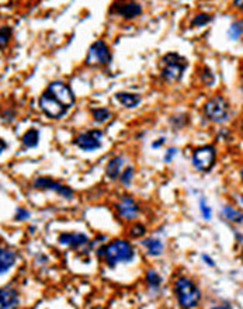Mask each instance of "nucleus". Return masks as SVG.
I'll return each mask as SVG.
<instances>
[{
	"label": "nucleus",
	"instance_id": "nucleus-1",
	"mask_svg": "<svg viewBox=\"0 0 243 309\" xmlns=\"http://www.w3.org/2000/svg\"><path fill=\"white\" fill-rule=\"evenodd\" d=\"M175 292L177 295V301L183 309H195L200 305L201 292L195 285L194 281L187 277H182L176 281Z\"/></svg>",
	"mask_w": 243,
	"mask_h": 309
},
{
	"label": "nucleus",
	"instance_id": "nucleus-2",
	"mask_svg": "<svg viewBox=\"0 0 243 309\" xmlns=\"http://www.w3.org/2000/svg\"><path fill=\"white\" fill-rule=\"evenodd\" d=\"M187 65V59L179 54L170 52L162 58V77L167 83H176L182 79Z\"/></svg>",
	"mask_w": 243,
	"mask_h": 309
},
{
	"label": "nucleus",
	"instance_id": "nucleus-3",
	"mask_svg": "<svg viewBox=\"0 0 243 309\" xmlns=\"http://www.w3.org/2000/svg\"><path fill=\"white\" fill-rule=\"evenodd\" d=\"M106 261L110 267H116L118 263H128L134 259V249L129 242L117 239L106 246Z\"/></svg>",
	"mask_w": 243,
	"mask_h": 309
},
{
	"label": "nucleus",
	"instance_id": "nucleus-4",
	"mask_svg": "<svg viewBox=\"0 0 243 309\" xmlns=\"http://www.w3.org/2000/svg\"><path fill=\"white\" fill-rule=\"evenodd\" d=\"M229 111H231V106H229L228 100L219 94L210 98L204 106L205 117L210 121L216 123V124L225 123L229 117Z\"/></svg>",
	"mask_w": 243,
	"mask_h": 309
},
{
	"label": "nucleus",
	"instance_id": "nucleus-5",
	"mask_svg": "<svg viewBox=\"0 0 243 309\" xmlns=\"http://www.w3.org/2000/svg\"><path fill=\"white\" fill-rule=\"evenodd\" d=\"M111 61V52L108 45L103 41L98 39L96 42H93L90 45L88 52V58H86V65L88 66H106Z\"/></svg>",
	"mask_w": 243,
	"mask_h": 309
},
{
	"label": "nucleus",
	"instance_id": "nucleus-6",
	"mask_svg": "<svg viewBox=\"0 0 243 309\" xmlns=\"http://www.w3.org/2000/svg\"><path fill=\"white\" fill-rule=\"evenodd\" d=\"M216 160V151L214 146L205 145L197 148L193 154V164L200 172H210Z\"/></svg>",
	"mask_w": 243,
	"mask_h": 309
},
{
	"label": "nucleus",
	"instance_id": "nucleus-7",
	"mask_svg": "<svg viewBox=\"0 0 243 309\" xmlns=\"http://www.w3.org/2000/svg\"><path fill=\"white\" fill-rule=\"evenodd\" d=\"M39 108L42 110V113L45 116L49 117V118H54V120L62 118L68 110L63 104H61L55 97L51 96L48 92H45L42 96L39 97Z\"/></svg>",
	"mask_w": 243,
	"mask_h": 309
},
{
	"label": "nucleus",
	"instance_id": "nucleus-8",
	"mask_svg": "<svg viewBox=\"0 0 243 309\" xmlns=\"http://www.w3.org/2000/svg\"><path fill=\"white\" fill-rule=\"evenodd\" d=\"M101 138H103V132L98 129H90L83 134L76 136V139L73 141L75 145L80 148L85 152H93L101 146Z\"/></svg>",
	"mask_w": 243,
	"mask_h": 309
},
{
	"label": "nucleus",
	"instance_id": "nucleus-9",
	"mask_svg": "<svg viewBox=\"0 0 243 309\" xmlns=\"http://www.w3.org/2000/svg\"><path fill=\"white\" fill-rule=\"evenodd\" d=\"M48 93L51 96H54L57 100H58L61 104L69 108L75 104L76 98H75V94L73 92L70 90V87L63 83V82H52L48 86Z\"/></svg>",
	"mask_w": 243,
	"mask_h": 309
},
{
	"label": "nucleus",
	"instance_id": "nucleus-10",
	"mask_svg": "<svg viewBox=\"0 0 243 309\" xmlns=\"http://www.w3.org/2000/svg\"><path fill=\"white\" fill-rule=\"evenodd\" d=\"M34 187L35 188H41V190H52L55 193H58L59 195L68 198V200H72L73 198V191L69 188L68 185H63V184L58 183L55 180H51L48 177H41V179H37L34 182Z\"/></svg>",
	"mask_w": 243,
	"mask_h": 309
},
{
	"label": "nucleus",
	"instance_id": "nucleus-11",
	"mask_svg": "<svg viewBox=\"0 0 243 309\" xmlns=\"http://www.w3.org/2000/svg\"><path fill=\"white\" fill-rule=\"evenodd\" d=\"M117 210L120 215L122 216V218H125V219H134L138 216V213H139V207H138V204L135 203V200L134 198H131V197H128V195H124L122 198H121V201L120 204L117 205Z\"/></svg>",
	"mask_w": 243,
	"mask_h": 309
},
{
	"label": "nucleus",
	"instance_id": "nucleus-12",
	"mask_svg": "<svg viewBox=\"0 0 243 309\" xmlns=\"http://www.w3.org/2000/svg\"><path fill=\"white\" fill-rule=\"evenodd\" d=\"M20 304L19 294L13 288H3L0 292V308L1 309H17Z\"/></svg>",
	"mask_w": 243,
	"mask_h": 309
},
{
	"label": "nucleus",
	"instance_id": "nucleus-13",
	"mask_svg": "<svg viewBox=\"0 0 243 309\" xmlns=\"http://www.w3.org/2000/svg\"><path fill=\"white\" fill-rule=\"evenodd\" d=\"M89 238L83 233H63L59 236L61 245H68L72 249H79L85 245H88Z\"/></svg>",
	"mask_w": 243,
	"mask_h": 309
},
{
	"label": "nucleus",
	"instance_id": "nucleus-14",
	"mask_svg": "<svg viewBox=\"0 0 243 309\" xmlns=\"http://www.w3.org/2000/svg\"><path fill=\"white\" fill-rule=\"evenodd\" d=\"M117 6V13L120 16H122L125 20H132L138 17L142 13V7L138 3H124V4H114Z\"/></svg>",
	"mask_w": 243,
	"mask_h": 309
},
{
	"label": "nucleus",
	"instance_id": "nucleus-15",
	"mask_svg": "<svg viewBox=\"0 0 243 309\" xmlns=\"http://www.w3.org/2000/svg\"><path fill=\"white\" fill-rule=\"evenodd\" d=\"M116 98L126 108H135L141 103V96L135 93H128V92H120L116 94Z\"/></svg>",
	"mask_w": 243,
	"mask_h": 309
},
{
	"label": "nucleus",
	"instance_id": "nucleus-16",
	"mask_svg": "<svg viewBox=\"0 0 243 309\" xmlns=\"http://www.w3.org/2000/svg\"><path fill=\"white\" fill-rule=\"evenodd\" d=\"M14 261H16V254L13 251L7 250V249H1V251H0V273L4 276L13 267Z\"/></svg>",
	"mask_w": 243,
	"mask_h": 309
},
{
	"label": "nucleus",
	"instance_id": "nucleus-17",
	"mask_svg": "<svg viewBox=\"0 0 243 309\" xmlns=\"http://www.w3.org/2000/svg\"><path fill=\"white\" fill-rule=\"evenodd\" d=\"M142 245L145 246L146 250H148V253L151 256H160L162 251H163V243L159 239H153V238L145 239V241L142 242Z\"/></svg>",
	"mask_w": 243,
	"mask_h": 309
},
{
	"label": "nucleus",
	"instance_id": "nucleus-18",
	"mask_svg": "<svg viewBox=\"0 0 243 309\" xmlns=\"http://www.w3.org/2000/svg\"><path fill=\"white\" fill-rule=\"evenodd\" d=\"M121 167H122V157H113L107 164V176L110 179L116 180L118 176H121Z\"/></svg>",
	"mask_w": 243,
	"mask_h": 309
},
{
	"label": "nucleus",
	"instance_id": "nucleus-19",
	"mask_svg": "<svg viewBox=\"0 0 243 309\" xmlns=\"http://www.w3.org/2000/svg\"><path fill=\"white\" fill-rule=\"evenodd\" d=\"M21 141H23L24 146H27V148H35L39 142V131L35 128H31L23 135Z\"/></svg>",
	"mask_w": 243,
	"mask_h": 309
},
{
	"label": "nucleus",
	"instance_id": "nucleus-20",
	"mask_svg": "<svg viewBox=\"0 0 243 309\" xmlns=\"http://www.w3.org/2000/svg\"><path fill=\"white\" fill-rule=\"evenodd\" d=\"M91 116H93V120L96 123L103 124V123H107L108 120L111 118V111L108 108H106V107H100V108L91 110Z\"/></svg>",
	"mask_w": 243,
	"mask_h": 309
},
{
	"label": "nucleus",
	"instance_id": "nucleus-21",
	"mask_svg": "<svg viewBox=\"0 0 243 309\" xmlns=\"http://www.w3.org/2000/svg\"><path fill=\"white\" fill-rule=\"evenodd\" d=\"M224 216L228 219V221H231V222H236V223H242L243 222V213L241 211H238V210H235L234 207H229V205H226L224 208Z\"/></svg>",
	"mask_w": 243,
	"mask_h": 309
},
{
	"label": "nucleus",
	"instance_id": "nucleus-22",
	"mask_svg": "<svg viewBox=\"0 0 243 309\" xmlns=\"http://www.w3.org/2000/svg\"><path fill=\"white\" fill-rule=\"evenodd\" d=\"M228 35H229V38L234 39V41L241 38L243 35V21L232 23L231 27H229V31H228Z\"/></svg>",
	"mask_w": 243,
	"mask_h": 309
},
{
	"label": "nucleus",
	"instance_id": "nucleus-23",
	"mask_svg": "<svg viewBox=\"0 0 243 309\" xmlns=\"http://www.w3.org/2000/svg\"><path fill=\"white\" fill-rule=\"evenodd\" d=\"M211 21H213V16H210L207 13H200L191 21V27H204Z\"/></svg>",
	"mask_w": 243,
	"mask_h": 309
},
{
	"label": "nucleus",
	"instance_id": "nucleus-24",
	"mask_svg": "<svg viewBox=\"0 0 243 309\" xmlns=\"http://www.w3.org/2000/svg\"><path fill=\"white\" fill-rule=\"evenodd\" d=\"M146 281H148V284H149V287H152V288H159V285H160V282H162V278H160V276L153 270H149L146 273Z\"/></svg>",
	"mask_w": 243,
	"mask_h": 309
},
{
	"label": "nucleus",
	"instance_id": "nucleus-25",
	"mask_svg": "<svg viewBox=\"0 0 243 309\" xmlns=\"http://www.w3.org/2000/svg\"><path fill=\"white\" fill-rule=\"evenodd\" d=\"M10 38H11V29L7 27V26H3L1 30H0V45H1V49H4L7 47Z\"/></svg>",
	"mask_w": 243,
	"mask_h": 309
},
{
	"label": "nucleus",
	"instance_id": "nucleus-26",
	"mask_svg": "<svg viewBox=\"0 0 243 309\" xmlns=\"http://www.w3.org/2000/svg\"><path fill=\"white\" fill-rule=\"evenodd\" d=\"M201 82L204 83L205 86H214L215 83V76L214 73L211 72V69L208 66H205L203 69V73H201Z\"/></svg>",
	"mask_w": 243,
	"mask_h": 309
},
{
	"label": "nucleus",
	"instance_id": "nucleus-27",
	"mask_svg": "<svg viewBox=\"0 0 243 309\" xmlns=\"http://www.w3.org/2000/svg\"><path fill=\"white\" fill-rule=\"evenodd\" d=\"M200 211H201V215H203V218H204L205 221H211V218H213V211H211L210 205L205 203L204 198L200 200Z\"/></svg>",
	"mask_w": 243,
	"mask_h": 309
},
{
	"label": "nucleus",
	"instance_id": "nucleus-28",
	"mask_svg": "<svg viewBox=\"0 0 243 309\" xmlns=\"http://www.w3.org/2000/svg\"><path fill=\"white\" fill-rule=\"evenodd\" d=\"M132 177H134V167H126L125 170H124V173L120 176V180H121L122 184L129 185L131 182H132Z\"/></svg>",
	"mask_w": 243,
	"mask_h": 309
},
{
	"label": "nucleus",
	"instance_id": "nucleus-29",
	"mask_svg": "<svg viewBox=\"0 0 243 309\" xmlns=\"http://www.w3.org/2000/svg\"><path fill=\"white\" fill-rule=\"evenodd\" d=\"M129 233H131V236H132V238H141V236H144V235L146 233V229L144 225H141V223H135V225L131 228Z\"/></svg>",
	"mask_w": 243,
	"mask_h": 309
},
{
	"label": "nucleus",
	"instance_id": "nucleus-30",
	"mask_svg": "<svg viewBox=\"0 0 243 309\" xmlns=\"http://www.w3.org/2000/svg\"><path fill=\"white\" fill-rule=\"evenodd\" d=\"M30 213L24 208H17V213H16V219L17 221H24V219H29Z\"/></svg>",
	"mask_w": 243,
	"mask_h": 309
},
{
	"label": "nucleus",
	"instance_id": "nucleus-31",
	"mask_svg": "<svg viewBox=\"0 0 243 309\" xmlns=\"http://www.w3.org/2000/svg\"><path fill=\"white\" fill-rule=\"evenodd\" d=\"M176 152H177V151H176L175 148H170V149H169V151L166 152V154H165V162H166V163L172 162V159H173V157H175V156H176Z\"/></svg>",
	"mask_w": 243,
	"mask_h": 309
},
{
	"label": "nucleus",
	"instance_id": "nucleus-32",
	"mask_svg": "<svg viewBox=\"0 0 243 309\" xmlns=\"http://www.w3.org/2000/svg\"><path fill=\"white\" fill-rule=\"evenodd\" d=\"M203 260L208 264V266H211V267H214L215 266V261L210 257V256H207V254H203Z\"/></svg>",
	"mask_w": 243,
	"mask_h": 309
},
{
	"label": "nucleus",
	"instance_id": "nucleus-33",
	"mask_svg": "<svg viewBox=\"0 0 243 309\" xmlns=\"http://www.w3.org/2000/svg\"><path fill=\"white\" fill-rule=\"evenodd\" d=\"M165 141H166L165 138H159L157 142H153V144H152V148H159V146H162L165 144Z\"/></svg>",
	"mask_w": 243,
	"mask_h": 309
},
{
	"label": "nucleus",
	"instance_id": "nucleus-34",
	"mask_svg": "<svg viewBox=\"0 0 243 309\" xmlns=\"http://www.w3.org/2000/svg\"><path fill=\"white\" fill-rule=\"evenodd\" d=\"M234 4L236 6V7H239V9H243V1H234Z\"/></svg>",
	"mask_w": 243,
	"mask_h": 309
},
{
	"label": "nucleus",
	"instance_id": "nucleus-35",
	"mask_svg": "<svg viewBox=\"0 0 243 309\" xmlns=\"http://www.w3.org/2000/svg\"><path fill=\"white\" fill-rule=\"evenodd\" d=\"M4 148H7V145L4 144V141L1 139V152H4Z\"/></svg>",
	"mask_w": 243,
	"mask_h": 309
},
{
	"label": "nucleus",
	"instance_id": "nucleus-36",
	"mask_svg": "<svg viewBox=\"0 0 243 309\" xmlns=\"http://www.w3.org/2000/svg\"><path fill=\"white\" fill-rule=\"evenodd\" d=\"M211 309H229L228 307H214V308Z\"/></svg>",
	"mask_w": 243,
	"mask_h": 309
},
{
	"label": "nucleus",
	"instance_id": "nucleus-37",
	"mask_svg": "<svg viewBox=\"0 0 243 309\" xmlns=\"http://www.w3.org/2000/svg\"><path fill=\"white\" fill-rule=\"evenodd\" d=\"M241 87H242V90H243V75H242V85H241Z\"/></svg>",
	"mask_w": 243,
	"mask_h": 309
},
{
	"label": "nucleus",
	"instance_id": "nucleus-38",
	"mask_svg": "<svg viewBox=\"0 0 243 309\" xmlns=\"http://www.w3.org/2000/svg\"><path fill=\"white\" fill-rule=\"evenodd\" d=\"M241 176H242V182H243V169H242V174H241Z\"/></svg>",
	"mask_w": 243,
	"mask_h": 309
},
{
	"label": "nucleus",
	"instance_id": "nucleus-39",
	"mask_svg": "<svg viewBox=\"0 0 243 309\" xmlns=\"http://www.w3.org/2000/svg\"><path fill=\"white\" fill-rule=\"evenodd\" d=\"M242 134H243V120H242Z\"/></svg>",
	"mask_w": 243,
	"mask_h": 309
},
{
	"label": "nucleus",
	"instance_id": "nucleus-40",
	"mask_svg": "<svg viewBox=\"0 0 243 309\" xmlns=\"http://www.w3.org/2000/svg\"><path fill=\"white\" fill-rule=\"evenodd\" d=\"M242 260H243V254H242Z\"/></svg>",
	"mask_w": 243,
	"mask_h": 309
},
{
	"label": "nucleus",
	"instance_id": "nucleus-41",
	"mask_svg": "<svg viewBox=\"0 0 243 309\" xmlns=\"http://www.w3.org/2000/svg\"><path fill=\"white\" fill-rule=\"evenodd\" d=\"M242 201H243V197H242Z\"/></svg>",
	"mask_w": 243,
	"mask_h": 309
}]
</instances>
